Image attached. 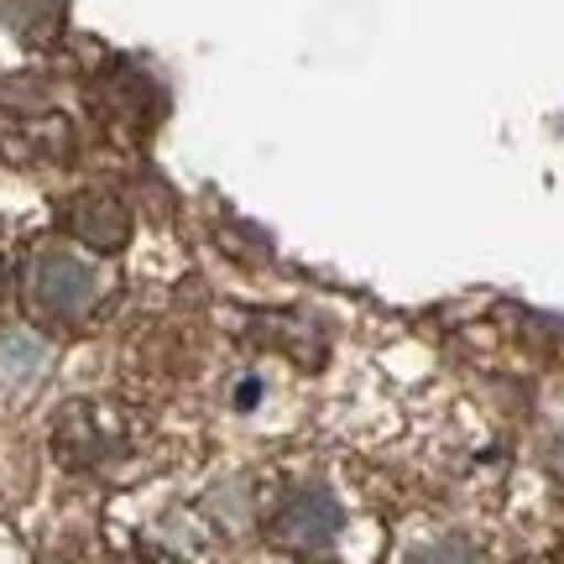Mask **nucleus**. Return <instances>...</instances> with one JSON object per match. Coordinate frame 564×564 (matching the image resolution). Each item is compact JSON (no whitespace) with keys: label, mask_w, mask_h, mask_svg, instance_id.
<instances>
[{"label":"nucleus","mask_w":564,"mask_h":564,"mask_svg":"<svg viewBox=\"0 0 564 564\" xmlns=\"http://www.w3.org/2000/svg\"><path fill=\"white\" fill-rule=\"evenodd\" d=\"M100 299V278L79 262V257H68V251H37L32 267H26V303H32V314L53 324H79L89 308Z\"/></svg>","instance_id":"1"},{"label":"nucleus","mask_w":564,"mask_h":564,"mask_svg":"<svg viewBox=\"0 0 564 564\" xmlns=\"http://www.w3.org/2000/svg\"><path fill=\"white\" fill-rule=\"evenodd\" d=\"M335 539H340V507L319 486L293 491L272 512V544H282L288 554H329Z\"/></svg>","instance_id":"2"},{"label":"nucleus","mask_w":564,"mask_h":564,"mask_svg":"<svg viewBox=\"0 0 564 564\" xmlns=\"http://www.w3.org/2000/svg\"><path fill=\"white\" fill-rule=\"evenodd\" d=\"M68 230H74L79 241L100 246V251H116V246L126 241L131 220H126V209L110 199V194H79V199L68 204Z\"/></svg>","instance_id":"3"},{"label":"nucleus","mask_w":564,"mask_h":564,"mask_svg":"<svg viewBox=\"0 0 564 564\" xmlns=\"http://www.w3.org/2000/svg\"><path fill=\"white\" fill-rule=\"evenodd\" d=\"M0 21L21 42H53L63 32V0H0Z\"/></svg>","instance_id":"4"},{"label":"nucleus","mask_w":564,"mask_h":564,"mask_svg":"<svg viewBox=\"0 0 564 564\" xmlns=\"http://www.w3.org/2000/svg\"><path fill=\"white\" fill-rule=\"evenodd\" d=\"M47 361V345L37 335H0V382H32Z\"/></svg>","instance_id":"5"},{"label":"nucleus","mask_w":564,"mask_h":564,"mask_svg":"<svg viewBox=\"0 0 564 564\" xmlns=\"http://www.w3.org/2000/svg\"><path fill=\"white\" fill-rule=\"evenodd\" d=\"M403 564H481V554H476L470 544H460V539H444V544L413 549Z\"/></svg>","instance_id":"6"},{"label":"nucleus","mask_w":564,"mask_h":564,"mask_svg":"<svg viewBox=\"0 0 564 564\" xmlns=\"http://www.w3.org/2000/svg\"><path fill=\"white\" fill-rule=\"evenodd\" d=\"M0 288H6V272H0Z\"/></svg>","instance_id":"7"}]
</instances>
